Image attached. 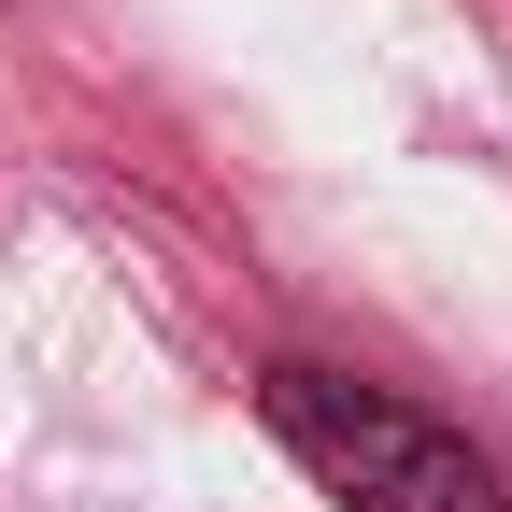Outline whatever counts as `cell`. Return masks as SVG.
<instances>
[{
    "label": "cell",
    "instance_id": "cell-1",
    "mask_svg": "<svg viewBox=\"0 0 512 512\" xmlns=\"http://www.w3.org/2000/svg\"><path fill=\"white\" fill-rule=\"evenodd\" d=\"M256 413H271V441H285V456L328 484L342 512H512V498H498V470H484L441 413L384 399V384H356V370L285 356L271 384H256Z\"/></svg>",
    "mask_w": 512,
    "mask_h": 512
}]
</instances>
